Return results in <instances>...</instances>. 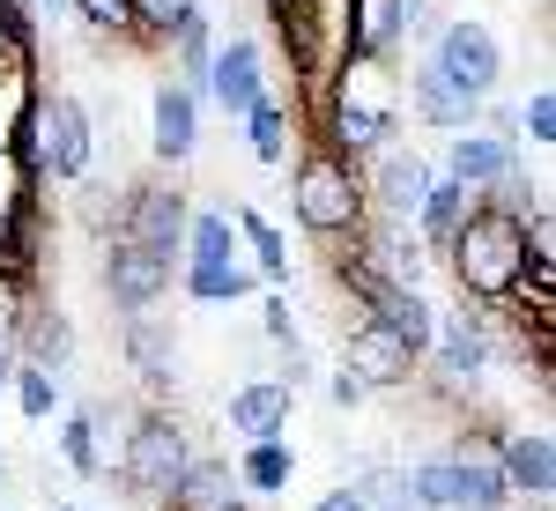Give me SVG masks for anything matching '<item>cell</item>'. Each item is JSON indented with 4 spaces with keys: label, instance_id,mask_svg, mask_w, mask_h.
Instances as JSON below:
<instances>
[{
    "label": "cell",
    "instance_id": "1",
    "mask_svg": "<svg viewBox=\"0 0 556 511\" xmlns=\"http://www.w3.org/2000/svg\"><path fill=\"white\" fill-rule=\"evenodd\" d=\"M445 267L460 282V297L475 304H513V290L527 282V215L475 201L468 222L445 238Z\"/></svg>",
    "mask_w": 556,
    "mask_h": 511
},
{
    "label": "cell",
    "instance_id": "2",
    "mask_svg": "<svg viewBox=\"0 0 556 511\" xmlns=\"http://www.w3.org/2000/svg\"><path fill=\"white\" fill-rule=\"evenodd\" d=\"M290 208L298 222L319 238V245H356L364 238V222H371V193H364V170L356 156L342 149H304L298 156V178H290Z\"/></svg>",
    "mask_w": 556,
    "mask_h": 511
},
{
    "label": "cell",
    "instance_id": "3",
    "mask_svg": "<svg viewBox=\"0 0 556 511\" xmlns=\"http://www.w3.org/2000/svg\"><path fill=\"white\" fill-rule=\"evenodd\" d=\"M401 482H408V504L416 511H505V504H519L513 489H505V474H497V460H490V445H460V452L416 460Z\"/></svg>",
    "mask_w": 556,
    "mask_h": 511
},
{
    "label": "cell",
    "instance_id": "4",
    "mask_svg": "<svg viewBox=\"0 0 556 511\" xmlns=\"http://www.w3.org/2000/svg\"><path fill=\"white\" fill-rule=\"evenodd\" d=\"M186 460H193V445H186L178 416L141 408V416H134V430H127V445H119V482H127L141 504H172Z\"/></svg>",
    "mask_w": 556,
    "mask_h": 511
},
{
    "label": "cell",
    "instance_id": "5",
    "mask_svg": "<svg viewBox=\"0 0 556 511\" xmlns=\"http://www.w3.org/2000/svg\"><path fill=\"white\" fill-rule=\"evenodd\" d=\"M424 60L460 89V97H475V104H482V97H497V82H505V44H497L490 23H475V15H445V23L430 30Z\"/></svg>",
    "mask_w": 556,
    "mask_h": 511
},
{
    "label": "cell",
    "instance_id": "6",
    "mask_svg": "<svg viewBox=\"0 0 556 511\" xmlns=\"http://www.w3.org/2000/svg\"><path fill=\"white\" fill-rule=\"evenodd\" d=\"M186 193L178 186H127L119 193V230L112 238H134V245H149V253H164V259H186Z\"/></svg>",
    "mask_w": 556,
    "mask_h": 511
},
{
    "label": "cell",
    "instance_id": "7",
    "mask_svg": "<svg viewBox=\"0 0 556 511\" xmlns=\"http://www.w3.org/2000/svg\"><path fill=\"white\" fill-rule=\"evenodd\" d=\"M342 371H349L356 385H364V393H393V385H408V379H416L424 363H416V348H408V341H401V334H386L379 319L364 311V319L349 327V341H342Z\"/></svg>",
    "mask_w": 556,
    "mask_h": 511
},
{
    "label": "cell",
    "instance_id": "8",
    "mask_svg": "<svg viewBox=\"0 0 556 511\" xmlns=\"http://www.w3.org/2000/svg\"><path fill=\"white\" fill-rule=\"evenodd\" d=\"M172 274H178V259L149 253V245H134V238H112V245H104V290H112L119 311H149L156 297H172Z\"/></svg>",
    "mask_w": 556,
    "mask_h": 511
},
{
    "label": "cell",
    "instance_id": "9",
    "mask_svg": "<svg viewBox=\"0 0 556 511\" xmlns=\"http://www.w3.org/2000/svg\"><path fill=\"white\" fill-rule=\"evenodd\" d=\"M490 460H497V474H505L513 497L549 504V489H556V437L549 430H497V437H490Z\"/></svg>",
    "mask_w": 556,
    "mask_h": 511
},
{
    "label": "cell",
    "instance_id": "10",
    "mask_svg": "<svg viewBox=\"0 0 556 511\" xmlns=\"http://www.w3.org/2000/svg\"><path fill=\"white\" fill-rule=\"evenodd\" d=\"M430 371L445 385H475L490 371V327H482V311H438V334H430Z\"/></svg>",
    "mask_w": 556,
    "mask_h": 511
},
{
    "label": "cell",
    "instance_id": "11",
    "mask_svg": "<svg viewBox=\"0 0 556 511\" xmlns=\"http://www.w3.org/2000/svg\"><path fill=\"white\" fill-rule=\"evenodd\" d=\"M201 89L186 82H156V104H149V149H156V164H193V149H201Z\"/></svg>",
    "mask_w": 556,
    "mask_h": 511
},
{
    "label": "cell",
    "instance_id": "12",
    "mask_svg": "<svg viewBox=\"0 0 556 511\" xmlns=\"http://www.w3.org/2000/svg\"><path fill=\"white\" fill-rule=\"evenodd\" d=\"M430 178H438V170H430L416 149H393V141H386V149H379V170L364 178V193H371V215L416 222V208H424V193H430Z\"/></svg>",
    "mask_w": 556,
    "mask_h": 511
},
{
    "label": "cell",
    "instance_id": "13",
    "mask_svg": "<svg viewBox=\"0 0 556 511\" xmlns=\"http://www.w3.org/2000/svg\"><path fill=\"white\" fill-rule=\"evenodd\" d=\"M401 44H408L401 0H342V60H371V67H386Z\"/></svg>",
    "mask_w": 556,
    "mask_h": 511
},
{
    "label": "cell",
    "instance_id": "14",
    "mask_svg": "<svg viewBox=\"0 0 556 511\" xmlns=\"http://www.w3.org/2000/svg\"><path fill=\"white\" fill-rule=\"evenodd\" d=\"M513 170H519V141H505V133L460 127V133H453V149H445V178H460L475 201H482L490 186H505Z\"/></svg>",
    "mask_w": 556,
    "mask_h": 511
},
{
    "label": "cell",
    "instance_id": "15",
    "mask_svg": "<svg viewBox=\"0 0 556 511\" xmlns=\"http://www.w3.org/2000/svg\"><path fill=\"white\" fill-rule=\"evenodd\" d=\"M260 89H267V52H260L253 38H230V44H215V60H208V82H201V97H215L230 119L253 104Z\"/></svg>",
    "mask_w": 556,
    "mask_h": 511
},
{
    "label": "cell",
    "instance_id": "16",
    "mask_svg": "<svg viewBox=\"0 0 556 511\" xmlns=\"http://www.w3.org/2000/svg\"><path fill=\"white\" fill-rule=\"evenodd\" d=\"M290 408H298V393H290L282 379H253V385H238V393H230L223 423L238 430L245 445H253V437H290Z\"/></svg>",
    "mask_w": 556,
    "mask_h": 511
},
{
    "label": "cell",
    "instance_id": "17",
    "mask_svg": "<svg viewBox=\"0 0 556 511\" xmlns=\"http://www.w3.org/2000/svg\"><path fill=\"white\" fill-rule=\"evenodd\" d=\"M127 363L141 371L149 393H172V379H178V334L156 319V304H149V311H127Z\"/></svg>",
    "mask_w": 556,
    "mask_h": 511
},
{
    "label": "cell",
    "instance_id": "18",
    "mask_svg": "<svg viewBox=\"0 0 556 511\" xmlns=\"http://www.w3.org/2000/svg\"><path fill=\"white\" fill-rule=\"evenodd\" d=\"M408 104H416V119H424V127H438V133H460V127H475V119H482V104H475V97H460V89L445 82L430 60H416V67H408Z\"/></svg>",
    "mask_w": 556,
    "mask_h": 511
},
{
    "label": "cell",
    "instance_id": "19",
    "mask_svg": "<svg viewBox=\"0 0 556 511\" xmlns=\"http://www.w3.org/2000/svg\"><path fill=\"white\" fill-rule=\"evenodd\" d=\"M23 363H38V371H67V356H75V327H67V311H45V304L23 297V319H15V341H8Z\"/></svg>",
    "mask_w": 556,
    "mask_h": 511
},
{
    "label": "cell",
    "instance_id": "20",
    "mask_svg": "<svg viewBox=\"0 0 556 511\" xmlns=\"http://www.w3.org/2000/svg\"><path fill=\"white\" fill-rule=\"evenodd\" d=\"M172 511H245V482H238L230 460H201L193 452L172 489Z\"/></svg>",
    "mask_w": 556,
    "mask_h": 511
},
{
    "label": "cell",
    "instance_id": "21",
    "mask_svg": "<svg viewBox=\"0 0 556 511\" xmlns=\"http://www.w3.org/2000/svg\"><path fill=\"white\" fill-rule=\"evenodd\" d=\"M371 319H379L386 334H401L408 348H416V363L430 356V334H438V311H430L424 290H401V282H386L379 297H371Z\"/></svg>",
    "mask_w": 556,
    "mask_h": 511
},
{
    "label": "cell",
    "instance_id": "22",
    "mask_svg": "<svg viewBox=\"0 0 556 511\" xmlns=\"http://www.w3.org/2000/svg\"><path fill=\"white\" fill-rule=\"evenodd\" d=\"M468 208H475V193L460 186V178H430V193H424V208H416V238H424V253H445V238L468 222Z\"/></svg>",
    "mask_w": 556,
    "mask_h": 511
},
{
    "label": "cell",
    "instance_id": "23",
    "mask_svg": "<svg viewBox=\"0 0 556 511\" xmlns=\"http://www.w3.org/2000/svg\"><path fill=\"white\" fill-rule=\"evenodd\" d=\"M178 282L193 304H238L253 290V267L245 259H178Z\"/></svg>",
    "mask_w": 556,
    "mask_h": 511
},
{
    "label": "cell",
    "instance_id": "24",
    "mask_svg": "<svg viewBox=\"0 0 556 511\" xmlns=\"http://www.w3.org/2000/svg\"><path fill=\"white\" fill-rule=\"evenodd\" d=\"M290 474H298L290 437H253V445L238 452V482H245L253 497H282V489H290Z\"/></svg>",
    "mask_w": 556,
    "mask_h": 511
},
{
    "label": "cell",
    "instance_id": "25",
    "mask_svg": "<svg viewBox=\"0 0 556 511\" xmlns=\"http://www.w3.org/2000/svg\"><path fill=\"white\" fill-rule=\"evenodd\" d=\"M238 119H245V149H253L260 164H282V156H290V104H282L275 89H260Z\"/></svg>",
    "mask_w": 556,
    "mask_h": 511
},
{
    "label": "cell",
    "instance_id": "26",
    "mask_svg": "<svg viewBox=\"0 0 556 511\" xmlns=\"http://www.w3.org/2000/svg\"><path fill=\"white\" fill-rule=\"evenodd\" d=\"M60 460L83 474V482H97L104 474V408L89 400V408H75L67 423H60Z\"/></svg>",
    "mask_w": 556,
    "mask_h": 511
},
{
    "label": "cell",
    "instance_id": "27",
    "mask_svg": "<svg viewBox=\"0 0 556 511\" xmlns=\"http://www.w3.org/2000/svg\"><path fill=\"white\" fill-rule=\"evenodd\" d=\"M230 215H238V238L253 245V274L282 290V282H290V245H282V230H275L260 208H230Z\"/></svg>",
    "mask_w": 556,
    "mask_h": 511
},
{
    "label": "cell",
    "instance_id": "28",
    "mask_svg": "<svg viewBox=\"0 0 556 511\" xmlns=\"http://www.w3.org/2000/svg\"><path fill=\"white\" fill-rule=\"evenodd\" d=\"M164 52H172V82H186V89H201L208 82V60H215V30H208V15H193V23H178L172 38H164Z\"/></svg>",
    "mask_w": 556,
    "mask_h": 511
},
{
    "label": "cell",
    "instance_id": "29",
    "mask_svg": "<svg viewBox=\"0 0 556 511\" xmlns=\"http://www.w3.org/2000/svg\"><path fill=\"white\" fill-rule=\"evenodd\" d=\"M186 259H238V215L230 208H193L186 215Z\"/></svg>",
    "mask_w": 556,
    "mask_h": 511
},
{
    "label": "cell",
    "instance_id": "30",
    "mask_svg": "<svg viewBox=\"0 0 556 511\" xmlns=\"http://www.w3.org/2000/svg\"><path fill=\"white\" fill-rule=\"evenodd\" d=\"M193 15H201V0H134L127 38H134V44H164L178 23H193Z\"/></svg>",
    "mask_w": 556,
    "mask_h": 511
},
{
    "label": "cell",
    "instance_id": "31",
    "mask_svg": "<svg viewBox=\"0 0 556 511\" xmlns=\"http://www.w3.org/2000/svg\"><path fill=\"white\" fill-rule=\"evenodd\" d=\"M342 489L356 497V511H416L408 504V482H401L393 468H356Z\"/></svg>",
    "mask_w": 556,
    "mask_h": 511
},
{
    "label": "cell",
    "instance_id": "32",
    "mask_svg": "<svg viewBox=\"0 0 556 511\" xmlns=\"http://www.w3.org/2000/svg\"><path fill=\"white\" fill-rule=\"evenodd\" d=\"M8 393H15V408H23L30 423H45V416L60 408V371H38V363H23V356H15V379H8Z\"/></svg>",
    "mask_w": 556,
    "mask_h": 511
},
{
    "label": "cell",
    "instance_id": "33",
    "mask_svg": "<svg viewBox=\"0 0 556 511\" xmlns=\"http://www.w3.org/2000/svg\"><path fill=\"white\" fill-rule=\"evenodd\" d=\"M75 215H83L97 238H112V230H119V201H112V186L83 170V178H75Z\"/></svg>",
    "mask_w": 556,
    "mask_h": 511
},
{
    "label": "cell",
    "instance_id": "34",
    "mask_svg": "<svg viewBox=\"0 0 556 511\" xmlns=\"http://www.w3.org/2000/svg\"><path fill=\"white\" fill-rule=\"evenodd\" d=\"M67 8L89 23V38H127L134 23V0H67Z\"/></svg>",
    "mask_w": 556,
    "mask_h": 511
},
{
    "label": "cell",
    "instance_id": "35",
    "mask_svg": "<svg viewBox=\"0 0 556 511\" xmlns=\"http://www.w3.org/2000/svg\"><path fill=\"white\" fill-rule=\"evenodd\" d=\"M519 133H527L534 149H556V89H549V82L519 104Z\"/></svg>",
    "mask_w": 556,
    "mask_h": 511
},
{
    "label": "cell",
    "instance_id": "36",
    "mask_svg": "<svg viewBox=\"0 0 556 511\" xmlns=\"http://www.w3.org/2000/svg\"><path fill=\"white\" fill-rule=\"evenodd\" d=\"M260 327H267L275 341H298V327H290V297H282V290H275V297L260 304Z\"/></svg>",
    "mask_w": 556,
    "mask_h": 511
},
{
    "label": "cell",
    "instance_id": "37",
    "mask_svg": "<svg viewBox=\"0 0 556 511\" xmlns=\"http://www.w3.org/2000/svg\"><path fill=\"white\" fill-rule=\"evenodd\" d=\"M15 319H23V290H15V282H0V348L15 341Z\"/></svg>",
    "mask_w": 556,
    "mask_h": 511
},
{
    "label": "cell",
    "instance_id": "38",
    "mask_svg": "<svg viewBox=\"0 0 556 511\" xmlns=\"http://www.w3.org/2000/svg\"><path fill=\"white\" fill-rule=\"evenodd\" d=\"M304 379H312V356H304L298 341H282V385H290V393H298Z\"/></svg>",
    "mask_w": 556,
    "mask_h": 511
},
{
    "label": "cell",
    "instance_id": "39",
    "mask_svg": "<svg viewBox=\"0 0 556 511\" xmlns=\"http://www.w3.org/2000/svg\"><path fill=\"white\" fill-rule=\"evenodd\" d=\"M327 400H334V408H364L371 393H364V385L349 379V371H334V379H327Z\"/></svg>",
    "mask_w": 556,
    "mask_h": 511
},
{
    "label": "cell",
    "instance_id": "40",
    "mask_svg": "<svg viewBox=\"0 0 556 511\" xmlns=\"http://www.w3.org/2000/svg\"><path fill=\"white\" fill-rule=\"evenodd\" d=\"M312 511H356V497H349V489H327V497H319Z\"/></svg>",
    "mask_w": 556,
    "mask_h": 511
},
{
    "label": "cell",
    "instance_id": "41",
    "mask_svg": "<svg viewBox=\"0 0 556 511\" xmlns=\"http://www.w3.org/2000/svg\"><path fill=\"white\" fill-rule=\"evenodd\" d=\"M8 379H15V348H0V393H8Z\"/></svg>",
    "mask_w": 556,
    "mask_h": 511
},
{
    "label": "cell",
    "instance_id": "42",
    "mask_svg": "<svg viewBox=\"0 0 556 511\" xmlns=\"http://www.w3.org/2000/svg\"><path fill=\"white\" fill-rule=\"evenodd\" d=\"M60 8H67V0H30V15H60Z\"/></svg>",
    "mask_w": 556,
    "mask_h": 511
},
{
    "label": "cell",
    "instance_id": "43",
    "mask_svg": "<svg viewBox=\"0 0 556 511\" xmlns=\"http://www.w3.org/2000/svg\"><path fill=\"white\" fill-rule=\"evenodd\" d=\"M60 511H89V504H60Z\"/></svg>",
    "mask_w": 556,
    "mask_h": 511
},
{
    "label": "cell",
    "instance_id": "44",
    "mask_svg": "<svg viewBox=\"0 0 556 511\" xmlns=\"http://www.w3.org/2000/svg\"><path fill=\"white\" fill-rule=\"evenodd\" d=\"M505 511H534V504H505Z\"/></svg>",
    "mask_w": 556,
    "mask_h": 511
},
{
    "label": "cell",
    "instance_id": "45",
    "mask_svg": "<svg viewBox=\"0 0 556 511\" xmlns=\"http://www.w3.org/2000/svg\"><path fill=\"white\" fill-rule=\"evenodd\" d=\"M0 474H8V452H0Z\"/></svg>",
    "mask_w": 556,
    "mask_h": 511
},
{
    "label": "cell",
    "instance_id": "46",
    "mask_svg": "<svg viewBox=\"0 0 556 511\" xmlns=\"http://www.w3.org/2000/svg\"><path fill=\"white\" fill-rule=\"evenodd\" d=\"M267 8H275V0H267Z\"/></svg>",
    "mask_w": 556,
    "mask_h": 511
}]
</instances>
